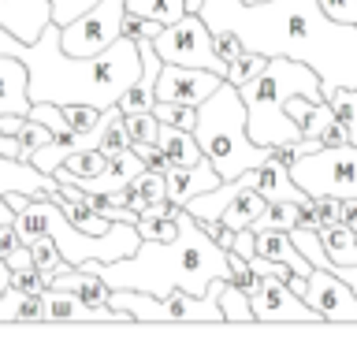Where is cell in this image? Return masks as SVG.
I'll return each mask as SVG.
<instances>
[{"label":"cell","instance_id":"cell-1","mask_svg":"<svg viewBox=\"0 0 357 346\" xmlns=\"http://www.w3.org/2000/svg\"><path fill=\"white\" fill-rule=\"evenodd\" d=\"M208 30L227 27L261 56L301 60L320 75L328 100L339 86L357 89V27L331 19L320 0H205L197 11Z\"/></svg>","mask_w":357,"mask_h":346},{"label":"cell","instance_id":"cell-2","mask_svg":"<svg viewBox=\"0 0 357 346\" xmlns=\"http://www.w3.org/2000/svg\"><path fill=\"white\" fill-rule=\"evenodd\" d=\"M11 56L30 67V100L112 108L142 75L138 41L119 38L97 56H71L60 45V22H49L38 41H15Z\"/></svg>","mask_w":357,"mask_h":346},{"label":"cell","instance_id":"cell-3","mask_svg":"<svg viewBox=\"0 0 357 346\" xmlns=\"http://www.w3.org/2000/svg\"><path fill=\"white\" fill-rule=\"evenodd\" d=\"M82 268L97 272L112 290H145V294H167V290H190L205 294L216 276H231L227 250L208 239L205 227L183 209L178 212V234L167 242L142 239L130 257L119 261H86Z\"/></svg>","mask_w":357,"mask_h":346},{"label":"cell","instance_id":"cell-4","mask_svg":"<svg viewBox=\"0 0 357 346\" xmlns=\"http://www.w3.org/2000/svg\"><path fill=\"white\" fill-rule=\"evenodd\" d=\"M238 93L245 100V127L257 145H287L301 138L298 123L287 116V100L301 93L312 100H324L320 75L301 60H287V56H268V63L257 71L245 86H238Z\"/></svg>","mask_w":357,"mask_h":346},{"label":"cell","instance_id":"cell-5","mask_svg":"<svg viewBox=\"0 0 357 346\" xmlns=\"http://www.w3.org/2000/svg\"><path fill=\"white\" fill-rule=\"evenodd\" d=\"M194 138L201 145V153L208 156V164L220 172V179H238L250 167L264 164L272 149L268 145H257L250 138V127H245V100L238 93V86H231L223 78V86L212 93L208 100L197 105V127Z\"/></svg>","mask_w":357,"mask_h":346},{"label":"cell","instance_id":"cell-6","mask_svg":"<svg viewBox=\"0 0 357 346\" xmlns=\"http://www.w3.org/2000/svg\"><path fill=\"white\" fill-rule=\"evenodd\" d=\"M231 276H216L205 294L190 290H167V294H145V290H112L108 306L127 309L134 320H223L220 290Z\"/></svg>","mask_w":357,"mask_h":346},{"label":"cell","instance_id":"cell-7","mask_svg":"<svg viewBox=\"0 0 357 346\" xmlns=\"http://www.w3.org/2000/svg\"><path fill=\"white\" fill-rule=\"evenodd\" d=\"M290 175L309 197H357V145H320L290 164Z\"/></svg>","mask_w":357,"mask_h":346},{"label":"cell","instance_id":"cell-8","mask_svg":"<svg viewBox=\"0 0 357 346\" xmlns=\"http://www.w3.org/2000/svg\"><path fill=\"white\" fill-rule=\"evenodd\" d=\"M153 49L160 52L164 63H183V67H208L216 75H227V60L216 52V38L205 27L197 11H186L183 19L167 22L153 38Z\"/></svg>","mask_w":357,"mask_h":346},{"label":"cell","instance_id":"cell-9","mask_svg":"<svg viewBox=\"0 0 357 346\" xmlns=\"http://www.w3.org/2000/svg\"><path fill=\"white\" fill-rule=\"evenodd\" d=\"M123 15H127V0H97L86 8L78 19L60 27V45L71 56H97L108 45L123 38Z\"/></svg>","mask_w":357,"mask_h":346},{"label":"cell","instance_id":"cell-10","mask_svg":"<svg viewBox=\"0 0 357 346\" xmlns=\"http://www.w3.org/2000/svg\"><path fill=\"white\" fill-rule=\"evenodd\" d=\"M223 86V75L208 67H183L164 63L156 75V100H183V105H201Z\"/></svg>","mask_w":357,"mask_h":346},{"label":"cell","instance_id":"cell-11","mask_svg":"<svg viewBox=\"0 0 357 346\" xmlns=\"http://www.w3.org/2000/svg\"><path fill=\"white\" fill-rule=\"evenodd\" d=\"M305 301L320 313V320H357V294L331 268H312L305 279Z\"/></svg>","mask_w":357,"mask_h":346},{"label":"cell","instance_id":"cell-12","mask_svg":"<svg viewBox=\"0 0 357 346\" xmlns=\"http://www.w3.org/2000/svg\"><path fill=\"white\" fill-rule=\"evenodd\" d=\"M250 301L257 320H320V313L305 298H298L287 287V279H275V276H264Z\"/></svg>","mask_w":357,"mask_h":346},{"label":"cell","instance_id":"cell-13","mask_svg":"<svg viewBox=\"0 0 357 346\" xmlns=\"http://www.w3.org/2000/svg\"><path fill=\"white\" fill-rule=\"evenodd\" d=\"M0 116H33L30 67L11 52L0 56Z\"/></svg>","mask_w":357,"mask_h":346},{"label":"cell","instance_id":"cell-14","mask_svg":"<svg viewBox=\"0 0 357 346\" xmlns=\"http://www.w3.org/2000/svg\"><path fill=\"white\" fill-rule=\"evenodd\" d=\"M52 22V0H0V27L19 41H38Z\"/></svg>","mask_w":357,"mask_h":346},{"label":"cell","instance_id":"cell-15","mask_svg":"<svg viewBox=\"0 0 357 346\" xmlns=\"http://www.w3.org/2000/svg\"><path fill=\"white\" fill-rule=\"evenodd\" d=\"M60 190L56 175L41 172L38 164L22 160V156H4L0 153V197L4 194H52Z\"/></svg>","mask_w":357,"mask_h":346},{"label":"cell","instance_id":"cell-16","mask_svg":"<svg viewBox=\"0 0 357 346\" xmlns=\"http://www.w3.org/2000/svg\"><path fill=\"white\" fill-rule=\"evenodd\" d=\"M164 183H167V197L178 201V205H186L190 197L220 186L223 179H220V172L208 164V156H205V160H197V164H172L164 172Z\"/></svg>","mask_w":357,"mask_h":346},{"label":"cell","instance_id":"cell-17","mask_svg":"<svg viewBox=\"0 0 357 346\" xmlns=\"http://www.w3.org/2000/svg\"><path fill=\"white\" fill-rule=\"evenodd\" d=\"M253 190L264 194L268 201H309V194L294 183L290 167L283 160H275V156H268L264 164L253 167Z\"/></svg>","mask_w":357,"mask_h":346},{"label":"cell","instance_id":"cell-18","mask_svg":"<svg viewBox=\"0 0 357 346\" xmlns=\"http://www.w3.org/2000/svg\"><path fill=\"white\" fill-rule=\"evenodd\" d=\"M287 116L298 123V130L305 134V138H320V130L335 119L328 100H312V97H301V93H294L287 100Z\"/></svg>","mask_w":357,"mask_h":346},{"label":"cell","instance_id":"cell-19","mask_svg":"<svg viewBox=\"0 0 357 346\" xmlns=\"http://www.w3.org/2000/svg\"><path fill=\"white\" fill-rule=\"evenodd\" d=\"M156 142H160V149L172 156V164H197V160H205V153H201L194 130H183V127H175V123H160Z\"/></svg>","mask_w":357,"mask_h":346},{"label":"cell","instance_id":"cell-20","mask_svg":"<svg viewBox=\"0 0 357 346\" xmlns=\"http://www.w3.org/2000/svg\"><path fill=\"white\" fill-rule=\"evenodd\" d=\"M264 205H268V197H264V194H257L253 186H245L242 194L234 197L227 209H223V216H220V220L227 223V227L242 231V227H250V223H253L257 216H261V209H264Z\"/></svg>","mask_w":357,"mask_h":346},{"label":"cell","instance_id":"cell-21","mask_svg":"<svg viewBox=\"0 0 357 346\" xmlns=\"http://www.w3.org/2000/svg\"><path fill=\"white\" fill-rule=\"evenodd\" d=\"M26 246H30V253H33V264L41 268V276L49 279V283H52V279L60 276V272H67V268H75V264H67L63 257H60V246H56V239H52L49 231L33 234Z\"/></svg>","mask_w":357,"mask_h":346},{"label":"cell","instance_id":"cell-22","mask_svg":"<svg viewBox=\"0 0 357 346\" xmlns=\"http://www.w3.org/2000/svg\"><path fill=\"white\" fill-rule=\"evenodd\" d=\"M328 105H331L335 123L346 130L350 145H357V89H354V86H339V89L328 97Z\"/></svg>","mask_w":357,"mask_h":346},{"label":"cell","instance_id":"cell-23","mask_svg":"<svg viewBox=\"0 0 357 346\" xmlns=\"http://www.w3.org/2000/svg\"><path fill=\"white\" fill-rule=\"evenodd\" d=\"M298 205L301 201H268V205L261 209V216H257L250 227L253 231H268V227L290 231V227H298Z\"/></svg>","mask_w":357,"mask_h":346},{"label":"cell","instance_id":"cell-24","mask_svg":"<svg viewBox=\"0 0 357 346\" xmlns=\"http://www.w3.org/2000/svg\"><path fill=\"white\" fill-rule=\"evenodd\" d=\"M127 11L134 15H145V19H156V22H175L186 15V4L183 0H127Z\"/></svg>","mask_w":357,"mask_h":346},{"label":"cell","instance_id":"cell-25","mask_svg":"<svg viewBox=\"0 0 357 346\" xmlns=\"http://www.w3.org/2000/svg\"><path fill=\"white\" fill-rule=\"evenodd\" d=\"M220 309H223V320H257L253 317V301L250 294L234 283V279H227L220 290Z\"/></svg>","mask_w":357,"mask_h":346},{"label":"cell","instance_id":"cell-26","mask_svg":"<svg viewBox=\"0 0 357 346\" xmlns=\"http://www.w3.org/2000/svg\"><path fill=\"white\" fill-rule=\"evenodd\" d=\"M153 116L160 123H175V127H183V130L197 127V105H183V100H156Z\"/></svg>","mask_w":357,"mask_h":346},{"label":"cell","instance_id":"cell-27","mask_svg":"<svg viewBox=\"0 0 357 346\" xmlns=\"http://www.w3.org/2000/svg\"><path fill=\"white\" fill-rule=\"evenodd\" d=\"M138 231L142 239H153V242H167L178 234V216H160V212H142L138 216Z\"/></svg>","mask_w":357,"mask_h":346},{"label":"cell","instance_id":"cell-28","mask_svg":"<svg viewBox=\"0 0 357 346\" xmlns=\"http://www.w3.org/2000/svg\"><path fill=\"white\" fill-rule=\"evenodd\" d=\"M264 63H268V56L253 52V49H245V52L238 56V60H231V63H227V75H223V78H227L231 86H245L257 71H261Z\"/></svg>","mask_w":357,"mask_h":346},{"label":"cell","instance_id":"cell-29","mask_svg":"<svg viewBox=\"0 0 357 346\" xmlns=\"http://www.w3.org/2000/svg\"><path fill=\"white\" fill-rule=\"evenodd\" d=\"M15 138H19V145H22V153H19V156H22V160H30V153H33V149H41L45 142H52L56 134L45 127V123H38V119H22V123H19V130H15Z\"/></svg>","mask_w":357,"mask_h":346},{"label":"cell","instance_id":"cell-30","mask_svg":"<svg viewBox=\"0 0 357 346\" xmlns=\"http://www.w3.org/2000/svg\"><path fill=\"white\" fill-rule=\"evenodd\" d=\"M123 127H127L130 142H156L160 119H156L153 112H127V116H123Z\"/></svg>","mask_w":357,"mask_h":346},{"label":"cell","instance_id":"cell-31","mask_svg":"<svg viewBox=\"0 0 357 346\" xmlns=\"http://www.w3.org/2000/svg\"><path fill=\"white\" fill-rule=\"evenodd\" d=\"M164 30V22L156 19H145V15H134V11H127L123 15V38L130 41H145V38H156V33Z\"/></svg>","mask_w":357,"mask_h":346},{"label":"cell","instance_id":"cell-32","mask_svg":"<svg viewBox=\"0 0 357 346\" xmlns=\"http://www.w3.org/2000/svg\"><path fill=\"white\" fill-rule=\"evenodd\" d=\"M130 149L142 156L149 172H167V167H172V156L160 149V142H130Z\"/></svg>","mask_w":357,"mask_h":346},{"label":"cell","instance_id":"cell-33","mask_svg":"<svg viewBox=\"0 0 357 346\" xmlns=\"http://www.w3.org/2000/svg\"><path fill=\"white\" fill-rule=\"evenodd\" d=\"M100 116H105V112L93 108V105H63V119L71 130H89Z\"/></svg>","mask_w":357,"mask_h":346},{"label":"cell","instance_id":"cell-34","mask_svg":"<svg viewBox=\"0 0 357 346\" xmlns=\"http://www.w3.org/2000/svg\"><path fill=\"white\" fill-rule=\"evenodd\" d=\"M11 287L22 290V294H30V290H45V287H49V279L41 276L38 264H30V268H15V272H11Z\"/></svg>","mask_w":357,"mask_h":346},{"label":"cell","instance_id":"cell-35","mask_svg":"<svg viewBox=\"0 0 357 346\" xmlns=\"http://www.w3.org/2000/svg\"><path fill=\"white\" fill-rule=\"evenodd\" d=\"M15 320H45V290H30V294H19Z\"/></svg>","mask_w":357,"mask_h":346},{"label":"cell","instance_id":"cell-36","mask_svg":"<svg viewBox=\"0 0 357 346\" xmlns=\"http://www.w3.org/2000/svg\"><path fill=\"white\" fill-rule=\"evenodd\" d=\"M212 38H216V52L223 56V60H238V56L245 52V45H242V38L234 30H227V27H220V30H212Z\"/></svg>","mask_w":357,"mask_h":346},{"label":"cell","instance_id":"cell-37","mask_svg":"<svg viewBox=\"0 0 357 346\" xmlns=\"http://www.w3.org/2000/svg\"><path fill=\"white\" fill-rule=\"evenodd\" d=\"M97 0H52V22H71V19H78L86 8H93Z\"/></svg>","mask_w":357,"mask_h":346},{"label":"cell","instance_id":"cell-38","mask_svg":"<svg viewBox=\"0 0 357 346\" xmlns=\"http://www.w3.org/2000/svg\"><path fill=\"white\" fill-rule=\"evenodd\" d=\"M312 205H317V223H320V227L339 223V216H342V201H339V197H312ZM320 227H317V231H320Z\"/></svg>","mask_w":357,"mask_h":346},{"label":"cell","instance_id":"cell-39","mask_svg":"<svg viewBox=\"0 0 357 346\" xmlns=\"http://www.w3.org/2000/svg\"><path fill=\"white\" fill-rule=\"evenodd\" d=\"M320 8L328 11L331 19H339V22H350V27H357V0H320Z\"/></svg>","mask_w":357,"mask_h":346},{"label":"cell","instance_id":"cell-40","mask_svg":"<svg viewBox=\"0 0 357 346\" xmlns=\"http://www.w3.org/2000/svg\"><path fill=\"white\" fill-rule=\"evenodd\" d=\"M4 261H8L11 272H15V268H30V264H33V253H30V246H26V242H19L11 253H4Z\"/></svg>","mask_w":357,"mask_h":346},{"label":"cell","instance_id":"cell-41","mask_svg":"<svg viewBox=\"0 0 357 346\" xmlns=\"http://www.w3.org/2000/svg\"><path fill=\"white\" fill-rule=\"evenodd\" d=\"M320 142H324V145H346V142H350V138H346V130H342V127H339V123H335V119H331V123H328V127H324V130H320Z\"/></svg>","mask_w":357,"mask_h":346},{"label":"cell","instance_id":"cell-42","mask_svg":"<svg viewBox=\"0 0 357 346\" xmlns=\"http://www.w3.org/2000/svg\"><path fill=\"white\" fill-rule=\"evenodd\" d=\"M339 223H346V227L357 231V197H346V201H342V216H339Z\"/></svg>","mask_w":357,"mask_h":346},{"label":"cell","instance_id":"cell-43","mask_svg":"<svg viewBox=\"0 0 357 346\" xmlns=\"http://www.w3.org/2000/svg\"><path fill=\"white\" fill-rule=\"evenodd\" d=\"M0 153H4V156H19V153H22V145H19L15 134L0 130Z\"/></svg>","mask_w":357,"mask_h":346},{"label":"cell","instance_id":"cell-44","mask_svg":"<svg viewBox=\"0 0 357 346\" xmlns=\"http://www.w3.org/2000/svg\"><path fill=\"white\" fill-rule=\"evenodd\" d=\"M11 290V268H8V261L0 257V294H8Z\"/></svg>","mask_w":357,"mask_h":346},{"label":"cell","instance_id":"cell-45","mask_svg":"<svg viewBox=\"0 0 357 346\" xmlns=\"http://www.w3.org/2000/svg\"><path fill=\"white\" fill-rule=\"evenodd\" d=\"M15 41H19V38H15V33H8L4 27H0V56H4V52H11V49H15Z\"/></svg>","mask_w":357,"mask_h":346},{"label":"cell","instance_id":"cell-46","mask_svg":"<svg viewBox=\"0 0 357 346\" xmlns=\"http://www.w3.org/2000/svg\"><path fill=\"white\" fill-rule=\"evenodd\" d=\"M22 119H26V116H0V130H8V134H15Z\"/></svg>","mask_w":357,"mask_h":346},{"label":"cell","instance_id":"cell-47","mask_svg":"<svg viewBox=\"0 0 357 346\" xmlns=\"http://www.w3.org/2000/svg\"><path fill=\"white\" fill-rule=\"evenodd\" d=\"M186 4V11H201V4H205V0H183Z\"/></svg>","mask_w":357,"mask_h":346},{"label":"cell","instance_id":"cell-48","mask_svg":"<svg viewBox=\"0 0 357 346\" xmlns=\"http://www.w3.org/2000/svg\"><path fill=\"white\" fill-rule=\"evenodd\" d=\"M245 4H261V0H245Z\"/></svg>","mask_w":357,"mask_h":346}]
</instances>
